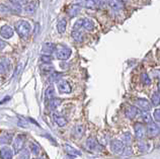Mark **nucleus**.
Instances as JSON below:
<instances>
[{
  "instance_id": "1",
  "label": "nucleus",
  "mask_w": 160,
  "mask_h": 159,
  "mask_svg": "<svg viewBox=\"0 0 160 159\" xmlns=\"http://www.w3.org/2000/svg\"><path fill=\"white\" fill-rule=\"evenodd\" d=\"M15 31L18 32V35L20 37V39L28 40L32 32V26L28 20L19 19L14 24Z\"/></svg>"
},
{
  "instance_id": "2",
  "label": "nucleus",
  "mask_w": 160,
  "mask_h": 159,
  "mask_svg": "<svg viewBox=\"0 0 160 159\" xmlns=\"http://www.w3.org/2000/svg\"><path fill=\"white\" fill-rule=\"evenodd\" d=\"M81 28H84L85 31H93L94 28V22L90 18H80L78 19L74 24L73 30H81Z\"/></svg>"
},
{
  "instance_id": "3",
  "label": "nucleus",
  "mask_w": 160,
  "mask_h": 159,
  "mask_svg": "<svg viewBox=\"0 0 160 159\" xmlns=\"http://www.w3.org/2000/svg\"><path fill=\"white\" fill-rule=\"evenodd\" d=\"M55 56L58 60H68L69 58L72 55V50L70 48H67V47H63V48H59L56 49V51L54 52Z\"/></svg>"
},
{
  "instance_id": "4",
  "label": "nucleus",
  "mask_w": 160,
  "mask_h": 159,
  "mask_svg": "<svg viewBox=\"0 0 160 159\" xmlns=\"http://www.w3.org/2000/svg\"><path fill=\"white\" fill-rule=\"evenodd\" d=\"M86 148L91 152H102L103 150L102 145H100L95 138H88L86 140Z\"/></svg>"
},
{
  "instance_id": "5",
  "label": "nucleus",
  "mask_w": 160,
  "mask_h": 159,
  "mask_svg": "<svg viewBox=\"0 0 160 159\" xmlns=\"http://www.w3.org/2000/svg\"><path fill=\"white\" fill-rule=\"evenodd\" d=\"M109 147H111V150L113 154H116V155H121L125 150V144L123 141L116 139L111 142Z\"/></svg>"
},
{
  "instance_id": "6",
  "label": "nucleus",
  "mask_w": 160,
  "mask_h": 159,
  "mask_svg": "<svg viewBox=\"0 0 160 159\" xmlns=\"http://www.w3.org/2000/svg\"><path fill=\"white\" fill-rule=\"evenodd\" d=\"M135 107L142 112H149L152 108V104L146 98H137L135 100Z\"/></svg>"
},
{
  "instance_id": "7",
  "label": "nucleus",
  "mask_w": 160,
  "mask_h": 159,
  "mask_svg": "<svg viewBox=\"0 0 160 159\" xmlns=\"http://www.w3.org/2000/svg\"><path fill=\"white\" fill-rule=\"evenodd\" d=\"M146 133L149 138H154L160 134V126L156 123H150L146 128Z\"/></svg>"
},
{
  "instance_id": "8",
  "label": "nucleus",
  "mask_w": 160,
  "mask_h": 159,
  "mask_svg": "<svg viewBox=\"0 0 160 159\" xmlns=\"http://www.w3.org/2000/svg\"><path fill=\"white\" fill-rule=\"evenodd\" d=\"M134 131H135V137L138 140H143L146 135V128L142 123H136L134 125Z\"/></svg>"
},
{
  "instance_id": "9",
  "label": "nucleus",
  "mask_w": 160,
  "mask_h": 159,
  "mask_svg": "<svg viewBox=\"0 0 160 159\" xmlns=\"http://www.w3.org/2000/svg\"><path fill=\"white\" fill-rule=\"evenodd\" d=\"M24 142H26V136L24 135H18L13 140V150L14 152H20L23 149Z\"/></svg>"
},
{
  "instance_id": "10",
  "label": "nucleus",
  "mask_w": 160,
  "mask_h": 159,
  "mask_svg": "<svg viewBox=\"0 0 160 159\" xmlns=\"http://www.w3.org/2000/svg\"><path fill=\"white\" fill-rule=\"evenodd\" d=\"M58 90L60 93H70L72 91V87L67 80L60 79L58 81Z\"/></svg>"
},
{
  "instance_id": "11",
  "label": "nucleus",
  "mask_w": 160,
  "mask_h": 159,
  "mask_svg": "<svg viewBox=\"0 0 160 159\" xmlns=\"http://www.w3.org/2000/svg\"><path fill=\"white\" fill-rule=\"evenodd\" d=\"M13 33H14V31L12 30L11 27L7 26V24H4V26H2L1 28H0V36L5 40H8L13 37Z\"/></svg>"
},
{
  "instance_id": "12",
  "label": "nucleus",
  "mask_w": 160,
  "mask_h": 159,
  "mask_svg": "<svg viewBox=\"0 0 160 159\" xmlns=\"http://www.w3.org/2000/svg\"><path fill=\"white\" fill-rule=\"evenodd\" d=\"M13 158V150L10 147H5L1 148L0 150V159H12Z\"/></svg>"
},
{
  "instance_id": "13",
  "label": "nucleus",
  "mask_w": 160,
  "mask_h": 159,
  "mask_svg": "<svg viewBox=\"0 0 160 159\" xmlns=\"http://www.w3.org/2000/svg\"><path fill=\"white\" fill-rule=\"evenodd\" d=\"M108 5L115 12H120L124 7V4L121 0H108Z\"/></svg>"
},
{
  "instance_id": "14",
  "label": "nucleus",
  "mask_w": 160,
  "mask_h": 159,
  "mask_svg": "<svg viewBox=\"0 0 160 159\" xmlns=\"http://www.w3.org/2000/svg\"><path fill=\"white\" fill-rule=\"evenodd\" d=\"M138 114H139V110L134 106L128 107L127 108H126V112H125L126 117H127V118L130 119V120L135 119L138 116Z\"/></svg>"
},
{
  "instance_id": "15",
  "label": "nucleus",
  "mask_w": 160,
  "mask_h": 159,
  "mask_svg": "<svg viewBox=\"0 0 160 159\" xmlns=\"http://www.w3.org/2000/svg\"><path fill=\"white\" fill-rule=\"evenodd\" d=\"M38 8V2L37 1H31L26 4V6H24L23 10L26 12L27 14H32L35 13L36 10Z\"/></svg>"
},
{
  "instance_id": "16",
  "label": "nucleus",
  "mask_w": 160,
  "mask_h": 159,
  "mask_svg": "<svg viewBox=\"0 0 160 159\" xmlns=\"http://www.w3.org/2000/svg\"><path fill=\"white\" fill-rule=\"evenodd\" d=\"M64 148H65L66 153L68 154L69 156L77 157V156H80V155H81V153H80L77 149H75L74 147H72V146L69 145V144H65V145H64Z\"/></svg>"
},
{
  "instance_id": "17",
  "label": "nucleus",
  "mask_w": 160,
  "mask_h": 159,
  "mask_svg": "<svg viewBox=\"0 0 160 159\" xmlns=\"http://www.w3.org/2000/svg\"><path fill=\"white\" fill-rule=\"evenodd\" d=\"M80 10H81V6L78 5V4H73V5H71L68 10H67V13L70 16V17H74V16H76L77 14H79Z\"/></svg>"
},
{
  "instance_id": "18",
  "label": "nucleus",
  "mask_w": 160,
  "mask_h": 159,
  "mask_svg": "<svg viewBox=\"0 0 160 159\" xmlns=\"http://www.w3.org/2000/svg\"><path fill=\"white\" fill-rule=\"evenodd\" d=\"M56 45L53 44V43H45L43 45V48H42V51L46 54H49V55H51L53 54L55 51H56Z\"/></svg>"
},
{
  "instance_id": "19",
  "label": "nucleus",
  "mask_w": 160,
  "mask_h": 159,
  "mask_svg": "<svg viewBox=\"0 0 160 159\" xmlns=\"http://www.w3.org/2000/svg\"><path fill=\"white\" fill-rule=\"evenodd\" d=\"M53 118H54L55 123H56L59 127H64L67 125V120H66L65 117H63V116L59 115V114H54Z\"/></svg>"
},
{
  "instance_id": "20",
  "label": "nucleus",
  "mask_w": 160,
  "mask_h": 159,
  "mask_svg": "<svg viewBox=\"0 0 160 159\" xmlns=\"http://www.w3.org/2000/svg\"><path fill=\"white\" fill-rule=\"evenodd\" d=\"M71 37L75 42H78V43H81L84 41V35L80 30H73L71 32Z\"/></svg>"
},
{
  "instance_id": "21",
  "label": "nucleus",
  "mask_w": 160,
  "mask_h": 159,
  "mask_svg": "<svg viewBox=\"0 0 160 159\" xmlns=\"http://www.w3.org/2000/svg\"><path fill=\"white\" fill-rule=\"evenodd\" d=\"M84 131H85V128H84L83 125L78 124V125H76V126L74 127V129H73V134H74L75 137L81 138L84 135Z\"/></svg>"
},
{
  "instance_id": "22",
  "label": "nucleus",
  "mask_w": 160,
  "mask_h": 159,
  "mask_svg": "<svg viewBox=\"0 0 160 159\" xmlns=\"http://www.w3.org/2000/svg\"><path fill=\"white\" fill-rule=\"evenodd\" d=\"M67 27V20L65 18H61L57 22V31L59 33H64Z\"/></svg>"
},
{
  "instance_id": "23",
  "label": "nucleus",
  "mask_w": 160,
  "mask_h": 159,
  "mask_svg": "<svg viewBox=\"0 0 160 159\" xmlns=\"http://www.w3.org/2000/svg\"><path fill=\"white\" fill-rule=\"evenodd\" d=\"M12 141V134L3 133L0 135V145H5Z\"/></svg>"
},
{
  "instance_id": "24",
  "label": "nucleus",
  "mask_w": 160,
  "mask_h": 159,
  "mask_svg": "<svg viewBox=\"0 0 160 159\" xmlns=\"http://www.w3.org/2000/svg\"><path fill=\"white\" fill-rule=\"evenodd\" d=\"M55 95H56V91H55V88H54V86L53 85H50L48 86V88L46 89L45 91V97L47 100H51L52 98L55 97Z\"/></svg>"
},
{
  "instance_id": "25",
  "label": "nucleus",
  "mask_w": 160,
  "mask_h": 159,
  "mask_svg": "<svg viewBox=\"0 0 160 159\" xmlns=\"http://www.w3.org/2000/svg\"><path fill=\"white\" fill-rule=\"evenodd\" d=\"M61 103H62V100L60 98L54 97L50 100V108H51V110H56V108H58L61 106Z\"/></svg>"
},
{
  "instance_id": "26",
  "label": "nucleus",
  "mask_w": 160,
  "mask_h": 159,
  "mask_svg": "<svg viewBox=\"0 0 160 159\" xmlns=\"http://www.w3.org/2000/svg\"><path fill=\"white\" fill-rule=\"evenodd\" d=\"M138 148H139V150H140V151H147V150H148V149L150 148V144H149L147 141L139 140Z\"/></svg>"
},
{
  "instance_id": "27",
  "label": "nucleus",
  "mask_w": 160,
  "mask_h": 159,
  "mask_svg": "<svg viewBox=\"0 0 160 159\" xmlns=\"http://www.w3.org/2000/svg\"><path fill=\"white\" fill-rule=\"evenodd\" d=\"M11 13H13V12H12V10L10 9L9 7L0 4V15H1V16H5V15H9Z\"/></svg>"
},
{
  "instance_id": "28",
  "label": "nucleus",
  "mask_w": 160,
  "mask_h": 159,
  "mask_svg": "<svg viewBox=\"0 0 160 159\" xmlns=\"http://www.w3.org/2000/svg\"><path fill=\"white\" fill-rule=\"evenodd\" d=\"M141 119L143 121V123H145V124H150V123H152V117H151L150 115V112H144L143 114L141 115Z\"/></svg>"
},
{
  "instance_id": "29",
  "label": "nucleus",
  "mask_w": 160,
  "mask_h": 159,
  "mask_svg": "<svg viewBox=\"0 0 160 159\" xmlns=\"http://www.w3.org/2000/svg\"><path fill=\"white\" fill-rule=\"evenodd\" d=\"M29 148H31V151L32 153L33 154V155H40V153H41V148H40V146L39 144H37V143H31V145H29Z\"/></svg>"
},
{
  "instance_id": "30",
  "label": "nucleus",
  "mask_w": 160,
  "mask_h": 159,
  "mask_svg": "<svg viewBox=\"0 0 160 159\" xmlns=\"http://www.w3.org/2000/svg\"><path fill=\"white\" fill-rule=\"evenodd\" d=\"M151 102L154 107H158L160 104V92H154L152 94V97H151Z\"/></svg>"
},
{
  "instance_id": "31",
  "label": "nucleus",
  "mask_w": 160,
  "mask_h": 159,
  "mask_svg": "<svg viewBox=\"0 0 160 159\" xmlns=\"http://www.w3.org/2000/svg\"><path fill=\"white\" fill-rule=\"evenodd\" d=\"M40 59H41V62L43 64H51L52 61H53L52 56L49 55V54H45V55H42Z\"/></svg>"
},
{
  "instance_id": "32",
  "label": "nucleus",
  "mask_w": 160,
  "mask_h": 159,
  "mask_svg": "<svg viewBox=\"0 0 160 159\" xmlns=\"http://www.w3.org/2000/svg\"><path fill=\"white\" fill-rule=\"evenodd\" d=\"M41 70L46 73H52L54 72V67L50 64H43L41 66Z\"/></svg>"
},
{
  "instance_id": "33",
  "label": "nucleus",
  "mask_w": 160,
  "mask_h": 159,
  "mask_svg": "<svg viewBox=\"0 0 160 159\" xmlns=\"http://www.w3.org/2000/svg\"><path fill=\"white\" fill-rule=\"evenodd\" d=\"M141 80L144 83L145 85H150L151 84V79L149 77V75L147 73H142L141 75Z\"/></svg>"
},
{
  "instance_id": "34",
  "label": "nucleus",
  "mask_w": 160,
  "mask_h": 159,
  "mask_svg": "<svg viewBox=\"0 0 160 159\" xmlns=\"http://www.w3.org/2000/svg\"><path fill=\"white\" fill-rule=\"evenodd\" d=\"M29 158V151L27 149H22L19 153L18 159H28Z\"/></svg>"
},
{
  "instance_id": "35",
  "label": "nucleus",
  "mask_w": 160,
  "mask_h": 159,
  "mask_svg": "<svg viewBox=\"0 0 160 159\" xmlns=\"http://www.w3.org/2000/svg\"><path fill=\"white\" fill-rule=\"evenodd\" d=\"M62 74L58 73V72H52L51 75H50V78H51V81H59L61 79Z\"/></svg>"
},
{
  "instance_id": "36",
  "label": "nucleus",
  "mask_w": 160,
  "mask_h": 159,
  "mask_svg": "<svg viewBox=\"0 0 160 159\" xmlns=\"http://www.w3.org/2000/svg\"><path fill=\"white\" fill-rule=\"evenodd\" d=\"M123 139H124V142L126 143V145H130L132 143V136L130 133H126L123 135Z\"/></svg>"
},
{
  "instance_id": "37",
  "label": "nucleus",
  "mask_w": 160,
  "mask_h": 159,
  "mask_svg": "<svg viewBox=\"0 0 160 159\" xmlns=\"http://www.w3.org/2000/svg\"><path fill=\"white\" fill-rule=\"evenodd\" d=\"M96 6L95 2L93 0H85L84 1V7H87V8H94Z\"/></svg>"
},
{
  "instance_id": "38",
  "label": "nucleus",
  "mask_w": 160,
  "mask_h": 159,
  "mask_svg": "<svg viewBox=\"0 0 160 159\" xmlns=\"http://www.w3.org/2000/svg\"><path fill=\"white\" fill-rule=\"evenodd\" d=\"M153 118L157 123H160V108H156L153 112Z\"/></svg>"
},
{
  "instance_id": "39",
  "label": "nucleus",
  "mask_w": 160,
  "mask_h": 159,
  "mask_svg": "<svg viewBox=\"0 0 160 159\" xmlns=\"http://www.w3.org/2000/svg\"><path fill=\"white\" fill-rule=\"evenodd\" d=\"M6 71H7V69H6L5 64H4L2 59H0V74H4Z\"/></svg>"
},
{
  "instance_id": "40",
  "label": "nucleus",
  "mask_w": 160,
  "mask_h": 159,
  "mask_svg": "<svg viewBox=\"0 0 160 159\" xmlns=\"http://www.w3.org/2000/svg\"><path fill=\"white\" fill-rule=\"evenodd\" d=\"M12 3L18 4V5H23V4H27V0H8Z\"/></svg>"
},
{
  "instance_id": "41",
  "label": "nucleus",
  "mask_w": 160,
  "mask_h": 159,
  "mask_svg": "<svg viewBox=\"0 0 160 159\" xmlns=\"http://www.w3.org/2000/svg\"><path fill=\"white\" fill-rule=\"evenodd\" d=\"M6 47V43L4 42L3 40L0 39V51H2V50Z\"/></svg>"
},
{
  "instance_id": "42",
  "label": "nucleus",
  "mask_w": 160,
  "mask_h": 159,
  "mask_svg": "<svg viewBox=\"0 0 160 159\" xmlns=\"http://www.w3.org/2000/svg\"><path fill=\"white\" fill-rule=\"evenodd\" d=\"M95 2L96 5H103L104 4V0H93Z\"/></svg>"
},
{
  "instance_id": "43",
  "label": "nucleus",
  "mask_w": 160,
  "mask_h": 159,
  "mask_svg": "<svg viewBox=\"0 0 160 159\" xmlns=\"http://www.w3.org/2000/svg\"><path fill=\"white\" fill-rule=\"evenodd\" d=\"M9 99H10V96H6V97L4 98V99L2 100V102H0V104L4 103V102H7V100H9Z\"/></svg>"
},
{
  "instance_id": "44",
  "label": "nucleus",
  "mask_w": 160,
  "mask_h": 159,
  "mask_svg": "<svg viewBox=\"0 0 160 159\" xmlns=\"http://www.w3.org/2000/svg\"><path fill=\"white\" fill-rule=\"evenodd\" d=\"M157 87H158V91L160 92V79H159V81H158V84H157Z\"/></svg>"
},
{
  "instance_id": "45",
  "label": "nucleus",
  "mask_w": 160,
  "mask_h": 159,
  "mask_svg": "<svg viewBox=\"0 0 160 159\" xmlns=\"http://www.w3.org/2000/svg\"><path fill=\"white\" fill-rule=\"evenodd\" d=\"M122 2H127V1H129V0H121Z\"/></svg>"
},
{
  "instance_id": "46",
  "label": "nucleus",
  "mask_w": 160,
  "mask_h": 159,
  "mask_svg": "<svg viewBox=\"0 0 160 159\" xmlns=\"http://www.w3.org/2000/svg\"><path fill=\"white\" fill-rule=\"evenodd\" d=\"M36 159H45L44 157H38V158H36Z\"/></svg>"
}]
</instances>
